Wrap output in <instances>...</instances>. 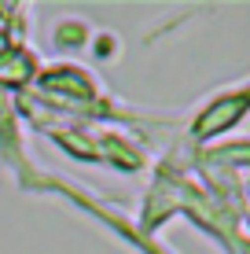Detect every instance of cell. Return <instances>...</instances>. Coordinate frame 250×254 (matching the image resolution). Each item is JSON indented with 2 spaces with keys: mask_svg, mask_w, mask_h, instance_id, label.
<instances>
[{
  "mask_svg": "<svg viewBox=\"0 0 250 254\" xmlns=\"http://www.w3.org/2000/svg\"><path fill=\"white\" fill-rule=\"evenodd\" d=\"M0 159L11 166V173L26 188V181L33 177V166H30V159H26L22 140H19V107L7 100V92H0Z\"/></svg>",
  "mask_w": 250,
  "mask_h": 254,
  "instance_id": "obj_3",
  "label": "cell"
},
{
  "mask_svg": "<svg viewBox=\"0 0 250 254\" xmlns=\"http://www.w3.org/2000/svg\"><path fill=\"white\" fill-rule=\"evenodd\" d=\"M199 162L206 170H247L250 166V140H217L210 147H199Z\"/></svg>",
  "mask_w": 250,
  "mask_h": 254,
  "instance_id": "obj_6",
  "label": "cell"
},
{
  "mask_svg": "<svg viewBox=\"0 0 250 254\" xmlns=\"http://www.w3.org/2000/svg\"><path fill=\"white\" fill-rule=\"evenodd\" d=\"M247 195H250V181H247Z\"/></svg>",
  "mask_w": 250,
  "mask_h": 254,
  "instance_id": "obj_7",
  "label": "cell"
},
{
  "mask_svg": "<svg viewBox=\"0 0 250 254\" xmlns=\"http://www.w3.org/2000/svg\"><path fill=\"white\" fill-rule=\"evenodd\" d=\"M96 147H100V166H114L122 173H136L148 166L144 151L122 133H96Z\"/></svg>",
  "mask_w": 250,
  "mask_h": 254,
  "instance_id": "obj_5",
  "label": "cell"
},
{
  "mask_svg": "<svg viewBox=\"0 0 250 254\" xmlns=\"http://www.w3.org/2000/svg\"><path fill=\"white\" fill-rule=\"evenodd\" d=\"M247 115H250V81L221 89L188 122V140H192L195 147H210V144H217L221 136H228Z\"/></svg>",
  "mask_w": 250,
  "mask_h": 254,
  "instance_id": "obj_2",
  "label": "cell"
},
{
  "mask_svg": "<svg viewBox=\"0 0 250 254\" xmlns=\"http://www.w3.org/2000/svg\"><path fill=\"white\" fill-rule=\"evenodd\" d=\"M26 191H51V195H63L66 203H74V206H81L85 214L100 217V221L107 225L110 232L122 236L129 247L140 251V254H169L158 240H154V236H144L133 221H129V217H122V214H114V210H107L103 203H96V199H92L85 188H74V185H66V181H59V177H45L41 170H33V177L26 181Z\"/></svg>",
  "mask_w": 250,
  "mask_h": 254,
  "instance_id": "obj_1",
  "label": "cell"
},
{
  "mask_svg": "<svg viewBox=\"0 0 250 254\" xmlns=\"http://www.w3.org/2000/svg\"><path fill=\"white\" fill-rule=\"evenodd\" d=\"M37 56L22 45H7L0 52V92L7 89H30L37 81Z\"/></svg>",
  "mask_w": 250,
  "mask_h": 254,
  "instance_id": "obj_4",
  "label": "cell"
}]
</instances>
